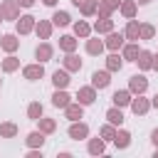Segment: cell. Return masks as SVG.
Wrapping results in <instances>:
<instances>
[{"label":"cell","instance_id":"obj_42","mask_svg":"<svg viewBox=\"0 0 158 158\" xmlns=\"http://www.w3.org/2000/svg\"><path fill=\"white\" fill-rule=\"evenodd\" d=\"M151 141H153V146H158V128L151 131Z\"/></svg>","mask_w":158,"mask_h":158},{"label":"cell","instance_id":"obj_12","mask_svg":"<svg viewBox=\"0 0 158 158\" xmlns=\"http://www.w3.org/2000/svg\"><path fill=\"white\" fill-rule=\"evenodd\" d=\"M96 2H99V0H72V5H74V7H79L84 17L96 15Z\"/></svg>","mask_w":158,"mask_h":158},{"label":"cell","instance_id":"obj_16","mask_svg":"<svg viewBox=\"0 0 158 158\" xmlns=\"http://www.w3.org/2000/svg\"><path fill=\"white\" fill-rule=\"evenodd\" d=\"M114 30V20L111 17H99L96 22H94V32L96 35H109Z\"/></svg>","mask_w":158,"mask_h":158},{"label":"cell","instance_id":"obj_24","mask_svg":"<svg viewBox=\"0 0 158 158\" xmlns=\"http://www.w3.org/2000/svg\"><path fill=\"white\" fill-rule=\"evenodd\" d=\"M86 151L91 153V156H101L104 151H106V141L99 136V138H89V146H86Z\"/></svg>","mask_w":158,"mask_h":158},{"label":"cell","instance_id":"obj_26","mask_svg":"<svg viewBox=\"0 0 158 158\" xmlns=\"http://www.w3.org/2000/svg\"><path fill=\"white\" fill-rule=\"evenodd\" d=\"M121 67H123V57H121L118 52H111V54L106 57V69H109V72H118Z\"/></svg>","mask_w":158,"mask_h":158},{"label":"cell","instance_id":"obj_17","mask_svg":"<svg viewBox=\"0 0 158 158\" xmlns=\"http://www.w3.org/2000/svg\"><path fill=\"white\" fill-rule=\"evenodd\" d=\"M0 47H2L7 54H12V52L20 47V40H17L15 35H2V37H0Z\"/></svg>","mask_w":158,"mask_h":158},{"label":"cell","instance_id":"obj_8","mask_svg":"<svg viewBox=\"0 0 158 158\" xmlns=\"http://www.w3.org/2000/svg\"><path fill=\"white\" fill-rule=\"evenodd\" d=\"M77 101H79L81 106L94 104V101H96V89H94V86H79V91H77Z\"/></svg>","mask_w":158,"mask_h":158},{"label":"cell","instance_id":"obj_36","mask_svg":"<svg viewBox=\"0 0 158 158\" xmlns=\"http://www.w3.org/2000/svg\"><path fill=\"white\" fill-rule=\"evenodd\" d=\"M123 37L131 40V42L138 40V22H136V20H128V25H126V30H123Z\"/></svg>","mask_w":158,"mask_h":158},{"label":"cell","instance_id":"obj_41","mask_svg":"<svg viewBox=\"0 0 158 158\" xmlns=\"http://www.w3.org/2000/svg\"><path fill=\"white\" fill-rule=\"evenodd\" d=\"M15 2H17L20 7H32V5H35V0H15Z\"/></svg>","mask_w":158,"mask_h":158},{"label":"cell","instance_id":"obj_1","mask_svg":"<svg viewBox=\"0 0 158 158\" xmlns=\"http://www.w3.org/2000/svg\"><path fill=\"white\" fill-rule=\"evenodd\" d=\"M0 15H2V20H17L20 17V5L15 0H2L0 2Z\"/></svg>","mask_w":158,"mask_h":158},{"label":"cell","instance_id":"obj_14","mask_svg":"<svg viewBox=\"0 0 158 158\" xmlns=\"http://www.w3.org/2000/svg\"><path fill=\"white\" fill-rule=\"evenodd\" d=\"M111 101H114V106L123 109V106H128V104H131V91H128V89H118V91H114Z\"/></svg>","mask_w":158,"mask_h":158},{"label":"cell","instance_id":"obj_39","mask_svg":"<svg viewBox=\"0 0 158 158\" xmlns=\"http://www.w3.org/2000/svg\"><path fill=\"white\" fill-rule=\"evenodd\" d=\"M40 116H42V104H40V101H32V104L27 106V118H30V121H37Z\"/></svg>","mask_w":158,"mask_h":158},{"label":"cell","instance_id":"obj_33","mask_svg":"<svg viewBox=\"0 0 158 158\" xmlns=\"http://www.w3.org/2000/svg\"><path fill=\"white\" fill-rule=\"evenodd\" d=\"M15 136H17V123H12V121L0 123V138H15Z\"/></svg>","mask_w":158,"mask_h":158},{"label":"cell","instance_id":"obj_7","mask_svg":"<svg viewBox=\"0 0 158 158\" xmlns=\"http://www.w3.org/2000/svg\"><path fill=\"white\" fill-rule=\"evenodd\" d=\"M148 89V79L143 77V74H133L131 79H128V91L131 94H143Z\"/></svg>","mask_w":158,"mask_h":158},{"label":"cell","instance_id":"obj_6","mask_svg":"<svg viewBox=\"0 0 158 158\" xmlns=\"http://www.w3.org/2000/svg\"><path fill=\"white\" fill-rule=\"evenodd\" d=\"M22 77H25V79H30V81H37V79H42V77H44V67H42V62L22 67Z\"/></svg>","mask_w":158,"mask_h":158},{"label":"cell","instance_id":"obj_46","mask_svg":"<svg viewBox=\"0 0 158 158\" xmlns=\"http://www.w3.org/2000/svg\"><path fill=\"white\" fill-rule=\"evenodd\" d=\"M136 2H138V5H148L151 0H136Z\"/></svg>","mask_w":158,"mask_h":158},{"label":"cell","instance_id":"obj_21","mask_svg":"<svg viewBox=\"0 0 158 158\" xmlns=\"http://www.w3.org/2000/svg\"><path fill=\"white\" fill-rule=\"evenodd\" d=\"M35 32H37L40 40H49V35H52V22H49V20H40V22H35Z\"/></svg>","mask_w":158,"mask_h":158},{"label":"cell","instance_id":"obj_44","mask_svg":"<svg viewBox=\"0 0 158 158\" xmlns=\"http://www.w3.org/2000/svg\"><path fill=\"white\" fill-rule=\"evenodd\" d=\"M42 2H44L47 7H54V5H57V0H42Z\"/></svg>","mask_w":158,"mask_h":158},{"label":"cell","instance_id":"obj_5","mask_svg":"<svg viewBox=\"0 0 158 158\" xmlns=\"http://www.w3.org/2000/svg\"><path fill=\"white\" fill-rule=\"evenodd\" d=\"M69 138H74V141H84V138H89V126L86 123H81V121H72V126H69Z\"/></svg>","mask_w":158,"mask_h":158},{"label":"cell","instance_id":"obj_47","mask_svg":"<svg viewBox=\"0 0 158 158\" xmlns=\"http://www.w3.org/2000/svg\"><path fill=\"white\" fill-rule=\"evenodd\" d=\"M153 158H158V146H156V153H153Z\"/></svg>","mask_w":158,"mask_h":158},{"label":"cell","instance_id":"obj_9","mask_svg":"<svg viewBox=\"0 0 158 158\" xmlns=\"http://www.w3.org/2000/svg\"><path fill=\"white\" fill-rule=\"evenodd\" d=\"M118 5H121V0H99L96 12H99V17H111V12L118 10Z\"/></svg>","mask_w":158,"mask_h":158},{"label":"cell","instance_id":"obj_45","mask_svg":"<svg viewBox=\"0 0 158 158\" xmlns=\"http://www.w3.org/2000/svg\"><path fill=\"white\" fill-rule=\"evenodd\" d=\"M151 106H153V109H158V94H156V96L151 99Z\"/></svg>","mask_w":158,"mask_h":158},{"label":"cell","instance_id":"obj_3","mask_svg":"<svg viewBox=\"0 0 158 158\" xmlns=\"http://www.w3.org/2000/svg\"><path fill=\"white\" fill-rule=\"evenodd\" d=\"M109 84H111V72H109V69H101V72L96 69V72L91 74V86H94V89H106Z\"/></svg>","mask_w":158,"mask_h":158},{"label":"cell","instance_id":"obj_27","mask_svg":"<svg viewBox=\"0 0 158 158\" xmlns=\"http://www.w3.org/2000/svg\"><path fill=\"white\" fill-rule=\"evenodd\" d=\"M69 101H72V96H69V94H67L64 89H57V91L52 94V104H54L57 109H64V106H67Z\"/></svg>","mask_w":158,"mask_h":158},{"label":"cell","instance_id":"obj_10","mask_svg":"<svg viewBox=\"0 0 158 158\" xmlns=\"http://www.w3.org/2000/svg\"><path fill=\"white\" fill-rule=\"evenodd\" d=\"M15 22H17V35H30V32L35 30V22H37V20H35L32 15H20Z\"/></svg>","mask_w":158,"mask_h":158},{"label":"cell","instance_id":"obj_11","mask_svg":"<svg viewBox=\"0 0 158 158\" xmlns=\"http://www.w3.org/2000/svg\"><path fill=\"white\" fill-rule=\"evenodd\" d=\"M64 114H67L69 121H79V118H84V106H81L79 101H69V104L64 106Z\"/></svg>","mask_w":158,"mask_h":158},{"label":"cell","instance_id":"obj_20","mask_svg":"<svg viewBox=\"0 0 158 158\" xmlns=\"http://www.w3.org/2000/svg\"><path fill=\"white\" fill-rule=\"evenodd\" d=\"M138 52H141V49H138V44H136V42H128V44L123 42V47H121V57H123L126 62H136Z\"/></svg>","mask_w":158,"mask_h":158},{"label":"cell","instance_id":"obj_13","mask_svg":"<svg viewBox=\"0 0 158 158\" xmlns=\"http://www.w3.org/2000/svg\"><path fill=\"white\" fill-rule=\"evenodd\" d=\"M69 81H72V79H69V72H67V69H57V72L52 74V84H54L57 89H67Z\"/></svg>","mask_w":158,"mask_h":158},{"label":"cell","instance_id":"obj_15","mask_svg":"<svg viewBox=\"0 0 158 158\" xmlns=\"http://www.w3.org/2000/svg\"><path fill=\"white\" fill-rule=\"evenodd\" d=\"M118 10H121V15H123L126 20H133V17H136V10H138V2H136V0H121Z\"/></svg>","mask_w":158,"mask_h":158},{"label":"cell","instance_id":"obj_25","mask_svg":"<svg viewBox=\"0 0 158 158\" xmlns=\"http://www.w3.org/2000/svg\"><path fill=\"white\" fill-rule=\"evenodd\" d=\"M64 69H67V72H79V69H81V59H79L74 52H67V57H64Z\"/></svg>","mask_w":158,"mask_h":158},{"label":"cell","instance_id":"obj_40","mask_svg":"<svg viewBox=\"0 0 158 158\" xmlns=\"http://www.w3.org/2000/svg\"><path fill=\"white\" fill-rule=\"evenodd\" d=\"M27 158H42V148H30L27 151Z\"/></svg>","mask_w":158,"mask_h":158},{"label":"cell","instance_id":"obj_30","mask_svg":"<svg viewBox=\"0 0 158 158\" xmlns=\"http://www.w3.org/2000/svg\"><path fill=\"white\" fill-rule=\"evenodd\" d=\"M37 123H40V131H42L44 136H49V133L57 131V121H54V118H44V116H40Z\"/></svg>","mask_w":158,"mask_h":158},{"label":"cell","instance_id":"obj_23","mask_svg":"<svg viewBox=\"0 0 158 158\" xmlns=\"http://www.w3.org/2000/svg\"><path fill=\"white\" fill-rule=\"evenodd\" d=\"M44 133L42 131H32V133H27V138H25V143L30 146V148H42L44 146Z\"/></svg>","mask_w":158,"mask_h":158},{"label":"cell","instance_id":"obj_22","mask_svg":"<svg viewBox=\"0 0 158 158\" xmlns=\"http://www.w3.org/2000/svg\"><path fill=\"white\" fill-rule=\"evenodd\" d=\"M136 64H138V69H151V64H153V52H148V49H141L138 52V57H136Z\"/></svg>","mask_w":158,"mask_h":158},{"label":"cell","instance_id":"obj_38","mask_svg":"<svg viewBox=\"0 0 158 158\" xmlns=\"http://www.w3.org/2000/svg\"><path fill=\"white\" fill-rule=\"evenodd\" d=\"M99 136H101L104 141H114V136H116V126L106 121V123H104V126L99 128Z\"/></svg>","mask_w":158,"mask_h":158},{"label":"cell","instance_id":"obj_31","mask_svg":"<svg viewBox=\"0 0 158 158\" xmlns=\"http://www.w3.org/2000/svg\"><path fill=\"white\" fill-rule=\"evenodd\" d=\"M69 22H72V17H69L67 10H57V12L52 15V25H57V27H67Z\"/></svg>","mask_w":158,"mask_h":158},{"label":"cell","instance_id":"obj_34","mask_svg":"<svg viewBox=\"0 0 158 158\" xmlns=\"http://www.w3.org/2000/svg\"><path fill=\"white\" fill-rule=\"evenodd\" d=\"M59 49H62V52H74V49H77V37H72V35L59 37Z\"/></svg>","mask_w":158,"mask_h":158},{"label":"cell","instance_id":"obj_4","mask_svg":"<svg viewBox=\"0 0 158 158\" xmlns=\"http://www.w3.org/2000/svg\"><path fill=\"white\" fill-rule=\"evenodd\" d=\"M131 111L136 114V116H143V114H148V109H151V101L143 96V94H136V99H131Z\"/></svg>","mask_w":158,"mask_h":158},{"label":"cell","instance_id":"obj_18","mask_svg":"<svg viewBox=\"0 0 158 158\" xmlns=\"http://www.w3.org/2000/svg\"><path fill=\"white\" fill-rule=\"evenodd\" d=\"M104 49H106V47H104V42H101L99 37H91V35L86 37V54H94V57H96V54H101Z\"/></svg>","mask_w":158,"mask_h":158},{"label":"cell","instance_id":"obj_29","mask_svg":"<svg viewBox=\"0 0 158 158\" xmlns=\"http://www.w3.org/2000/svg\"><path fill=\"white\" fill-rule=\"evenodd\" d=\"M106 121L114 123V126H121V123H123V111H121L118 106H111V109L106 111Z\"/></svg>","mask_w":158,"mask_h":158},{"label":"cell","instance_id":"obj_19","mask_svg":"<svg viewBox=\"0 0 158 158\" xmlns=\"http://www.w3.org/2000/svg\"><path fill=\"white\" fill-rule=\"evenodd\" d=\"M52 54H54V49H52L49 42H42V44H37V49H35V57H37L40 62H49Z\"/></svg>","mask_w":158,"mask_h":158},{"label":"cell","instance_id":"obj_2","mask_svg":"<svg viewBox=\"0 0 158 158\" xmlns=\"http://www.w3.org/2000/svg\"><path fill=\"white\" fill-rule=\"evenodd\" d=\"M123 40H126L123 32H114V30H111V32L106 35V40H104V47L111 49V52H118V49L123 47Z\"/></svg>","mask_w":158,"mask_h":158},{"label":"cell","instance_id":"obj_48","mask_svg":"<svg viewBox=\"0 0 158 158\" xmlns=\"http://www.w3.org/2000/svg\"><path fill=\"white\" fill-rule=\"evenodd\" d=\"M0 22H2V15H0Z\"/></svg>","mask_w":158,"mask_h":158},{"label":"cell","instance_id":"obj_32","mask_svg":"<svg viewBox=\"0 0 158 158\" xmlns=\"http://www.w3.org/2000/svg\"><path fill=\"white\" fill-rule=\"evenodd\" d=\"M17 69H20V59H17L15 54H10V57L2 59V72H5V74H12V72H17Z\"/></svg>","mask_w":158,"mask_h":158},{"label":"cell","instance_id":"obj_28","mask_svg":"<svg viewBox=\"0 0 158 158\" xmlns=\"http://www.w3.org/2000/svg\"><path fill=\"white\" fill-rule=\"evenodd\" d=\"M114 146H116V148H128V146H131V133H128V131H123V128H121V131L116 128Z\"/></svg>","mask_w":158,"mask_h":158},{"label":"cell","instance_id":"obj_37","mask_svg":"<svg viewBox=\"0 0 158 158\" xmlns=\"http://www.w3.org/2000/svg\"><path fill=\"white\" fill-rule=\"evenodd\" d=\"M153 35H156V27L153 25H148V22H141L138 25V40H153Z\"/></svg>","mask_w":158,"mask_h":158},{"label":"cell","instance_id":"obj_43","mask_svg":"<svg viewBox=\"0 0 158 158\" xmlns=\"http://www.w3.org/2000/svg\"><path fill=\"white\" fill-rule=\"evenodd\" d=\"M151 69H156V72H158V54H153V64H151Z\"/></svg>","mask_w":158,"mask_h":158},{"label":"cell","instance_id":"obj_35","mask_svg":"<svg viewBox=\"0 0 158 158\" xmlns=\"http://www.w3.org/2000/svg\"><path fill=\"white\" fill-rule=\"evenodd\" d=\"M74 35H77V37H81V40H86V37L91 35V27H89V22H84V20L74 22Z\"/></svg>","mask_w":158,"mask_h":158}]
</instances>
